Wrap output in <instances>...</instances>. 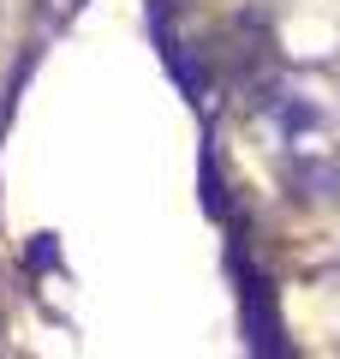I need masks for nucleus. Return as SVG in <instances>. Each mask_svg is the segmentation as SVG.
<instances>
[{
	"instance_id": "2",
	"label": "nucleus",
	"mask_w": 340,
	"mask_h": 359,
	"mask_svg": "<svg viewBox=\"0 0 340 359\" xmlns=\"http://www.w3.org/2000/svg\"><path fill=\"white\" fill-rule=\"evenodd\" d=\"M203 204H209L215 222H227V192H221V168H215V156L203 150Z\"/></svg>"
},
{
	"instance_id": "3",
	"label": "nucleus",
	"mask_w": 340,
	"mask_h": 359,
	"mask_svg": "<svg viewBox=\"0 0 340 359\" xmlns=\"http://www.w3.org/2000/svg\"><path fill=\"white\" fill-rule=\"evenodd\" d=\"M54 264V233H36V245H30V269H48Z\"/></svg>"
},
{
	"instance_id": "4",
	"label": "nucleus",
	"mask_w": 340,
	"mask_h": 359,
	"mask_svg": "<svg viewBox=\"0 0 340 359\" xmlns=\"http://www.w3.org/2000/svg\"><path fill=\"white\" fill-rule=\"evenodd\" d=\"M78 6H84V0H48V13H54V18H72Z\"/></svg>"
},
{
	"instance_id": "1",
	"label": "nucleus",
	"mask_w": 340,
	"mask_h": 359,
	"mask_svg": "<svg viewBox=\"0 0 340 359\" xmlns=\"http://www.w3.org/2000/svg\"><path fill=\"white\" fill-rule=\"evenodd\" d=\"M233 276H239V311H245V335L257 353H287L281 347V318H275V294L269 282L245 264V252H233Z\"/></svg>"
}]
</instances>
